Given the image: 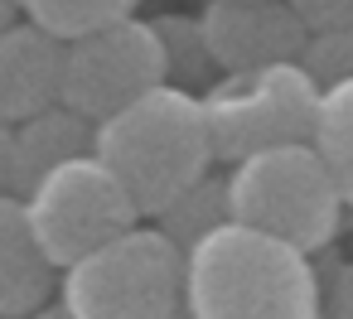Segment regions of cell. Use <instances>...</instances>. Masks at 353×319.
Wrapping results in <instances>:
<instances>
[{
	"label": "cell",
	"mask_w": 353,
	"mask_h": 319,
	"mask_svg": "<svg viewBox=\"0 0 353 319\" xmlns=\"http://www.w3.org/2000/svg\"><path fill=\"white\" fill-rule=\"evenodd\" d=\"M92 160L121 184L141 218H155L179 189L213 169L199 97L150 88L92 126Z\"/></svg>",
	"instance_id": "1"
},
{
	"label": "cell",
	"mask_w": 353,
	"mask_h": 319,
	"mask_svg": "<svg viewBox=\"0 0 353 319\" xmlns=\"http://www.w3.org/2000/svg\"><path fill=\"white\" fill-rule=\"evenodd\" d=\"M184 309L194 319H314V266L228 223L184 256Z\"/></svg>",
	"instance_id": "2"
},
{
	"label": "cell",
	"mask_w": 353,
	"mask_h": 319,
	"mask_svg": "<svg viewBox=\"0 0 353 319\" xmlns=\"http://www.w3.org/2000/svg\"><path fill=\"white\" fill-rule=\"evenodd\" d=\"M228 213L237 227H252L300 256L324 251L343 227V198L310 141L237 160L228 174Z\"/></svg>",
	"instance_id": "3"
},
{
	"label": "cell",
	"mask_w": 353,
	"mask_h": 319,
	"mask_svg": "<svg viewBox=\"0 0 353 319\" xmlns=\"http://www.w3.org/2000/svg\"><path fill=\"white\" fill-rule=\"evenodd\" d=\"M59 305L73 319H170L184 305V256L155 227L136 223L63 266Z\"/></svg>",
	"instance_id": "4"
},
{
	"label": "cell",
	"mask_w": 353,
	"mask_h": 319,
	"mask_svg": "<svg viewBox=\"0 0 353 319\" xmlns=\"http://www.w3.org/2000/svg\"><path fill=\"white\" fill-rule=\"evenodd\" d=\"M208 150L223 165L252 160L261 150L305 145L319 112V88L300 73V63H271L252 73H223L203 97Z\"/></svg>",
	"instance_id": "5"
},
{
	"label": "cell",
	"mask_w": 353,
	"mask_h": 319,
	"mask_svg": "<svg viewBox=\"0 0 353 319\" xmlns=\"http://www.w3.org/2000/svg\"><path fill=\"white\" fill-rule=\"evenodd\" d=\"M20 203H25V218H30V232H34L39 251L59 271L73 266L88 251L107 247L112 237L131 232L136 218H141L131 208V198L121 194V184L92 155L49 169Z\"/></svg>",
	"instance_id": "6"
},
{
	"label": "cell",
	"mask_w": 353,
	"mask_h": 319,
	"mask_svg": "<svg viewBox=\"0 0 353 319\" xmlns=\"http://www.w3.org/2000/svg\"><path fill=\"white\" fill-rule=\"evenodd\" d=\"M150 88H165V63H160V44H155L150 25L136 15L59 44L54 102H63L68 112H78L92 126Z\"/></svg>",
	"instance_id": "7"
},
{
	"label": "cell",
	"mask_w": 353,
	"mask_h": 319,
	"mask_svg": "<svg viewBox=\"0 0 353 319\" xmlns=\"http://www.w3.org/2000/svg\"><path fill=\"white\" fill-rule=\"evenodd\" d=\"M203 39L218 73H252L271 63H300L305 54V20L290 10V0H208Z\"/></svg>",
	"instance_id": "8"
},
{
	"label": "cell",
	"mask_w": 353,
	"mask_h": 319,
	"mask_svg": "<svg viewBox=\"0 0 353 319\" xmlns=\"http://www.w3.org/2000/svg\"><path fill=\"white\" fill-rule=\"evenodd\" d=\"M59 266L39 251L25 203L0 194V319H30L34 309L54 305Z\"/></svg>",
	"instance_id": "9"
},
{
	"label": "cell",
	"mask_w": 353,
	"mask_h": 319,
	"mask_svg": "<svg viewBox=\"0 0 353 319\" xmlns=\"http://www.w3.org/2000/svg\"><path fill=\"white\" fill-rule=\"evenodd\" d=\"M59 92V39L15 20L0 30V121L15 126Z\"/></svg>",
	"instance_id": "10"
},
{
	"label": "cell",
	"mask_w": 353,
	"mask_h": 319,
	"mask_svg": "<svg viewBox=\"0 0 353 319\" xmlns=\"http://www.w3.org/2000/svg\"><path fill=\"white\" fill-rule=\"evenodd\" d=\"M10 136H15V198H25L49 169L92 155V121H83L63 102H49L34 116L15 121Z\"/></svg>",
	"instance_id": "11"
},
{
	"label": "cell",
	"mask_w": 353,
	"mask_h": 319,
	"mask_svg": "<svg viewBox=\"0 0 353 319\" xmlns=\"http://www.w3.org/2000/svg\"><path fill=\"white\" fill-rule=\"evenodd\" d=\"M160 223H155V232L179 251V256H189L208 232H218V227H228L232 223V213H228V174H199L189 189H179L160 213H155Z\"/></svg>",
	"instance_id": "12"
},
{
	"label": "cell",
	"mask_w": 353,
	"mask_h": 319,
	"mask_svg": "<svg viewBox=\"0 0 353 319\" xmlns=\"http://www.w3.org/2000/svg\"><path fill=\"white\" fill-rule=\"evenodd\" d=\"M155 44H160V63H165V88L174 92H189V97H203L223 73L208 54V39H203V25L199 15H155L145 20Z\"/></svg>",
	"instance_id": "13"
},
{
	"label": "cell",
	"mask_w": 353,
	"mask_h": 319,
	"mask_svg": "<svg viewBox=\"0 0 353 319\" xmlns=\"http://www.w3.org/2000/svg\"><path fill=\"white\" fill-rule=\"evenodd\" d=\"M310 145L324 160V169H329L343 208H353V83H339V88L319 92Z\"/></svg>",
	"instance_id": "14"
},
{
	"label": "cell",
	"mask_w": 353,
	"mask_h": 319,
	"mask_svg": "<svg viewBox=\"0 0 353 319\" xmlns=\"http://www.w3.org/2000/svg\"><path fill=\"white\" fill-rule=\"evenodd\" d=\"M136 6L141 0H20V15H25V25H34L63 44V39H78L88 30L131 20Z\"/></svg>",
	"instance_id": "15"
},
{
	"label": "cell",
	"mask_w": 353,
	"mask_h": 319,
	"mask_svg": "<svg viewBox=\"0 0 353 319\" xmlns=\"http://www.w3.org/2000/svg\"><path fill=\"white\" fill-rule=\"evenodd\" d=\"M300 73L329 92L339 83H353V25H334V30H310L305 54H300Z\"/></svg>",
	"instance_id": "16"
},
{
	"label": "cell",
	"mask_w": 353,
	"mask_h": 319,
	"mask_svg": "<svg viewBox=\"0 0 353 319\" xmlns=\"http://www.w3.org/2000/svg\"><path fill=\"white\" fill-rule=\"evenodd\" d=\"M314 319H353V261L314 271Z\"/></svg>",
	"instance_id": "17"
},
{
	"label": "cell",
	"mask_w": 353,
	"mask_h": 319,
	"mask_svg": "<svg viewBox=\"0 0 353 319\" xmlns=\"http://www.w3.org/2000/svg\"><path fill=\"white\" fill-rule=\"evenodd\" d=\"M290 10L305 20V30H334V25H353V0H290Z\"/></svg>",
	"instance_id": "18"
},
{
	"label": "cell",
	"mask_w": 353,
	"mask_h": 319,
	"mask_svg": "<svg viewBox=\"0 0 353 319\" xmlns=\"http://www.w3.org/2000/svg\"><path fill=\"white\" fill-rule=\"evenodd\" d=\"M0 194H15V136L0 121Z\"/></svg>",
	"instance_id": "19"
},
{
	"label": "cell",
	"mask_w": 353,
	"mask_h": 319,
	"mask_svg": "<svg viewBox=\"0 0 353 319\" xmlns=\"http://www.w3.org/2000/svg\"><path fill=\"white\" fill-rule=\"evenodd\" d=\"M20 20V0H0V30Z\"/></svg>",
	"instance_id": "20"
},
{
	"label": "cell",
	"mask_w": 353,
	"mask_h": 319,
	"mask_svg": "<svg viewBox=\"0 0 353 319\" xmlns=\"http://www.w3.org/2000/svg\"><path fill=\"white\" fill-rule=\"evenodd\" d=\"M30 319H73V314H68L63 305H44V309H34Z\"/></svg>",
	"instance_id": "21"
},
{
	"label": "cell",
	"mask_w": 353,
	"mask_h": 319,
	"mask_svg": "<svg viewBox=\"0 0 353 319\" xmlns=\"http://www.w3.org/2000/svg\"><path fill=\"white\" fill-rule=\"evenodd\" d=\"M170 319H194V314H189V309H184V305H179V309H174V314H170Z\"/></svg>",
	"instance_id": "22"
}]
</instances>
